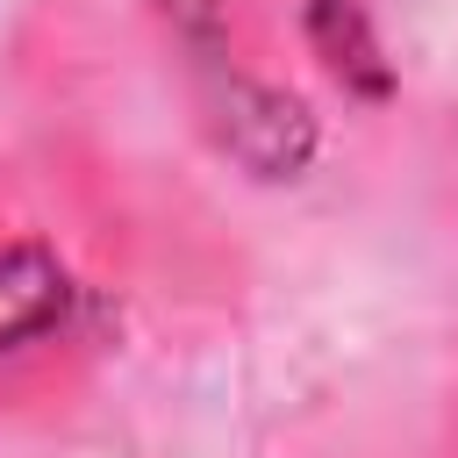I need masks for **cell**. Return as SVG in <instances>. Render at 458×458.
<instances>
[{"mask_svg":"<svg viewBox=\"0 0 458 458\" xmlns=\"http://www.w3.org/2000/svg\"><path fill=\"white\" fill-rule=\"evenodd\" d=\"M57 315H64V272H57V258H43L29 243L0 250V344L43 336Z\"/></svg>","mask_w":458,"mask_h":458,"instance_id":"6da1fadb","label":"cell"}]
</instances>
